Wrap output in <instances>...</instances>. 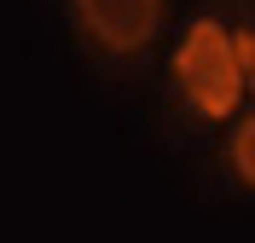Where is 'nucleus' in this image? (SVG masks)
<instances>
[{
	"instance_id": "1",
	"label": "nucleus",
	"mask_w": 255,
	"mask_h": 243,
	"mask_svg": "<svg viewBox=\"0 0 255 243\" xmlns=\"http://www.w3.org/2000/svg\"><path fill=\"white\" fill-rule=\"evenodd\" d=\"M250 76H255L250 29H226L221 17H191L186 41L174 47V81L191 110L209 122H226L232 110H244Z\"/></svg>"
},
{
	"instance_id": "2",
	"label": "nucleus",
	"mask_w": 255,
	"mask_h": 243,
	"mask_svg": "<svg viewBox=\"0 0 255 243\" xmlns=\"http://www.w3.org/2000/svg\"><path fill=\"white\" fill-rule=\"evenodd\" d=\"M70 6H76L81 35L111 58L145 52L162 29V12H168V0H70Z\"/></svg>"
},
{
	"instance_id": "3",
	"label": "nucleus",
	"mask_w": 255,
	"mask_h": 243,
	"mask_svg": "<svg viewBox=\"0 0 255 243\" xmlns=\"http://www.w3.org/2000/svg\"><path fill=\"white\" fill-rule=\"evenodd\" d=\"M226 162H232V174H238V185H255V122H250V116H238V128H232V151H226Z\"/></svg>"
}]
</instances>
